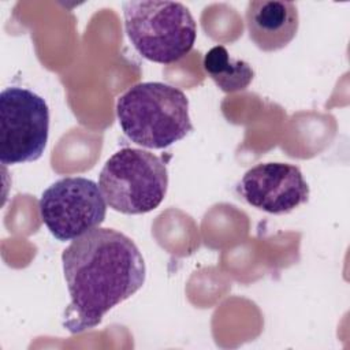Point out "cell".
Segmentation results:
<instances>
[{
  "mask_svg": "<svg viewBox=\"0 0 350 350\" xmlns=\"http://www.w3.org/2000/svg\"><path fill=\"white\" fill-rule=\"evenodd\" d=\"M71 298L63 327L71 334L97 327L107 312L135 294L146 268L137 245L113 228H94L75 238L62 253Z\"/></svg>",
  "mask_w": 350,
  "mask_h": 350,
  "instance_id": "1",
  "label": "cell"
},
{
  "mask_svg": "<svg viewBox=\"0 0 350 350\" xmlns=\"http://www.w3.org/2000/svg\"><path fill=\"white\" fill-rule=\"evenodd\" d=\"M123 134L148 149H164L193 131L186 94L163 82H141L116 101Z\"/></svg>",
  "mask_w": 350,
  "mask_h": 350,
  "instance_id": "2",
  "label": "cell"
},
{
  "mask_svg": "<svg viewBox=\"0 0 350 350\" xmlns=\"http://www.w3.org/2000/svg\"><path fill=\"white\" fill-rule=\"evenodd\" d=\"M124 29L135 51L146 60L171 64L187 55L197 37V23L178 1L123 3Z\"/></svg>",
  "mask_w": 350,
  "mask_h": 350,
  "instance_id": "3",
  "label": "cell"
},
{
  "mask_svg": "<svg viewBox=\"0 0 350 350\" xmlns=\"http://www.w3.org/2000/svg\"><path fill=\"white\" fill-rule=\"evenodd\" d=\"M98 187L113 211L124 215L148 213L167 194V165L161 157L148 150L122 148L101 168Z\"/></svg>",
  "mask_w": 350,
  "mask_h": 350,
  "instance_id": "4",
  "label": "cell"
},
{
  "mask_svg": "<svg viewBox=\"0 0 350 350\" xmlns=\"http://www.w3.org/2000/svg\"><path fill=\"white\" fill-rule=\"evenodd\" d=\"M49 108L37 93L10 86L0 93V161L4 165L38 160L48 142Z\"/></svg>",
  "mask_w": 350,
  "mask_h": 350,
  "instance_id": "5",
  "label": "cell"
},
{
  "mask_svg": "<svg viewBox=\"0 0 350 350\" xmlns=\"http://www.w3.org/2000/svg\"><path fill=\"white\" fill-rule=\"evenodd\" d=\"M40 215L49 232L66 242L97 228L105 219L107 202L92 179L67 176L44 190Z\"/></svg>",
  "mask_w": 350,
  "mask_h": 350,
  "instance_id": "6",
  "label": "cell"
},
{
  "mask_svg": "<svg viewBox=\"0 0 350 350\" xmlns=\"http://www.w3.org/2000/svg\"><path fill=\"white\" fill-rule=\"evenodd\" d=\"M252 206L273 215L294 211L309 200V186L299 167L260 163L245 172L237 187Z\"/></svg>",
  "mask_w": 350,
  "mask_h": 350,
  "instance_id": "7",
  "label": "cell"
},
{
  "mask_svg": "<svg viewBox=\"0 0 350 350\" xmlns=\"http://www.w3.org/2000/svg\"><path fill=\"white\" fill-rule=\"evenodd\" d=\"M250 40L264 52L287 46L297 36L299 15L295 3L284 0H253L245 12Z\"/></svg>",
  "mask_w": 350,
  "mask_h": 350,
  "instance_id": "8",
  "label": "cell"
},
{
  "mask_svg": "<svg viewBox=\"0 0 350 350\" xmlns=\"http://www.w3.org/2000/svg\"><path fill=\"white\" fill-rule=\"evenodd\" d=\"M202 67L216 86L226 93L245 90L254 78L252 66L245 60L234 59L223 45H216L205 53Z\"/></svg>",
  "mask_w": 350,
  "mask_h": 350,
  "instance_id": "9",
  "label": "cell"
}]
</instances>
